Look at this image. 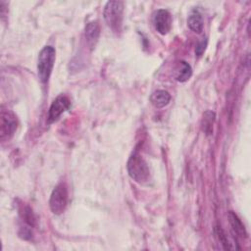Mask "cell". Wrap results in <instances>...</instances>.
<instances>
[{"mask_svg":"<svg viewBox=\"0 0 251 251\" xmlns=\"http://www.w3.org/2000/svg\"><path fill=\"white\" fill-rule=\"evenodd\" d=\"M126 169L128 176L138 183H144L148 181L150 177L149 167L138 152H134L130 155L126 164Z\"/></svg>","mask_w":251,"mask_h":251,"instance_id":"6da1fadb","label":"cell"},{"mask_svg":"<svg viewBox=\"0 0 251 251\" xmlns=\"http://www.w3.org/2000/svg\"><path fill=\"white\" fill-rule=\"evenodd\" d=\"M56 59L54 47L47 45L41 49L37 59V75L42 83H46L51 75Z\"/></svg>","mask_w":251,"mask_h":251,"instance_id":"7a4b0ae2","label":"cell"},{"mask_svg":"<svg viewBox=\"0 0 251 251\" xmlns=\"http://www.w3.org/2000/svg\"><path fill=\"white\" fill-rule=\"evenodd\" d=\"M124 2L108 1L104 7L103 16L108 26L115 32H119L123 25Z\"/></svg>","mask_w":251,"mask_h":251,"instance_id":"3957f363","label":"cell"},{"mask_svg":"<svg viewBox=\"0 0 251 251\" xmlns=\"http://www.w3.org/2000/svg\"><path fill=\"white\" fill-rule=\"evenodd\" d=\"M69 200L68 188L65 183H59L53 189L50 199H49V207L53 214L60 215L64 213L67 208Z\"/></svg>","mask_w":251,"mask_h":251,"instance_id":"277c9868","label":"cell"},{"mask_svg":"<svg viewBox=\"0 0 251 251\" xmlns=\"http://www.w3.org/2000/svg\"><path fill=\"white\" fill-rule=\"evenodd\" d=\"M18 127V120L16 115L8 110L1 109L0 112V139L2 141L9 140Z\"/></svg>","mask_w":251,"mask_h":251,"instance_id":"5b68a950","label":"cell"},{"mask_svg":"<svg viewBox=\"0 0 251 251\" xmlns=\"http://www.w3.org/2000/svg\"><path fill=\"white\" fill-rule=\"evenodd\" d=\"M153 24L160 34H167L172 27V16L170 12L165 9L157 10L153 16Z\"/></svg>","mask_w":251,"mask_h":251,"instance_id":"8992f818","label":"cell"},{"mask_svg":"<svg viewBox=\"0 0 251 251\" xmlns=\"http://www.w3.org/2000/svg\"><path fill=\"white\" fill-rule=\"evenodd\" d=\"M71 106V101L66 95L58 96L51 104L48 112V123L57 121L60 116Z\"/></svg>","mask_w":251,"mask_h":251,"instance_id":"52a82bcc","label":"cell"},{"mask_svg":"<svg viewBox=\"0 0 251 251\" xmlns=\"http://www.w3.org/2000/svg\"><path fill=\"white\" fill-rule=\"evenodd\" d=\"M84 35L87 44L91 49H93L100 35V26L97 21H91L86 25Z\"/></svg>","mask_w":251,"mask_h":251,"instance_id":"ba28073f","label":"cell"},{"mask_svg":"<svg viewBox=\"0 0 251 251\" xmlns=\"http://www.w3.org/2000/svg\"><path fill=\"white\" fill-rule=\"evenodd\" d=\"M171 101V95L166 90H156L150 96V102L155 108H164Z\"/></svg>","mask_w":251,"mask_h":251,"instance_id":"9c48e42d","label":"cell"},{"mask_svg":"<svg viewBox=\"0 0 251 251\" xmlns=\"http://www.w3.org/2000/svg\"><path fill=\"white\" fill-rule=\"evenodd\" d=\"M187 25L189 26V28L191 30H193L194 32L200 33L203 30V19H202V15L199 11L194 10L192 11V13L189 15L188 19H187Z\"/></svg>","mask_w":251,"mask_h":251,"instance_id":"30bf717a","label":"cell"},{"mask_svg":"<svg viewBox=\"0 0 251 251\" xmlns=\"http://www.w3.org/2000/svg\"><path fill=\"white\" fill-rule=\"evenodd\" d=\"M228 219H229V223L231 225L232 229L234 230V232L242 237V238H246L247 237V232L246 229L244 227V225L242 224L241 220L237 217V215L235 213H233L232 211H230L228 213Z\"/></svg>","mask_w":251,"mask_h":251,"instance_id":"8fae6325","label":"cell"},{"mask_svg":"<svg viewBox=\"0 0 251 251\" xmlns=\"http://www.w3.org/2000/svg\"><path fill=\"white\" fill-rule=\"evenodd\" d=\"M179 66H180V69L178 70L177 75H176V79L177 81L184 82L190 78V76L192 75V69H191L190 65L188 63H186L185 61L179 62Z\"/></svg>","mask_w":251,"mask_h":251,"instance_id":"7c38bea8","label":"cell"},{"mask_svg":"<svg viewBox=\"0 0 251 251\" xmlns=\"http://www.w3.org/2000/svg\"><path fill=\"white\" fill-rule=\"evenodd\" d=\"M215 121V113L212 111H206L203 114L202 128L206 134H211L213 131V124Z\"/></svg>","mask_w":251,"mask_h":251,"instance_id":"4fadbf2b","label":"cell"},{"mask_svg":"<svg viewBox=\"0 0 251 251\" xmlns=\"http://www.w3.org/2000/svg\"><path fill=\"white\" fill-rule=\"evenodd\" d=\"M20 216L22 218V220L26 224L28 225L29 226H33L35 225V217L32 213V210L28 207V206H25V205H23L20 210Z\"/></svg>","mask_w":251,"mask_h":251,"instance_id":"5bb4252c","label":"cell"},{"mask_svg":"<svg viewBox=\"0 0 251 251\" xmlns=\"http://www.w3.org/2000/svg\"><path fill=\"white\" fill-rule=\"evenodd\" d=\"M216 231H217L218 238H219V240L221 241V243L223 244L224 248L226 249V250H230V249H231L230 243L228 242V239H227V237H226L225 231L221 228V226H217V227H216Z\"/></svg>","mask_w":251,"mask_h":251,"instance_id":"9a60e30c","label":"cell"},{"mask_svg":"<svg viewBox=\"0 0 251 251\" xmlns=\"http://www.w3.org/2000/svg\"><path fill=\"white\" fill-rule=\"evenodd\" d=\"M206 46H207V40L204 39L202 40L201 42H199L195 48V53L197 56H201L203 54V52L205 51L206 49Z\"/></svg>","mask_w":251,"mask_h":251,"instance_id":"2e32d148","label":"cell"}]
</instances>
